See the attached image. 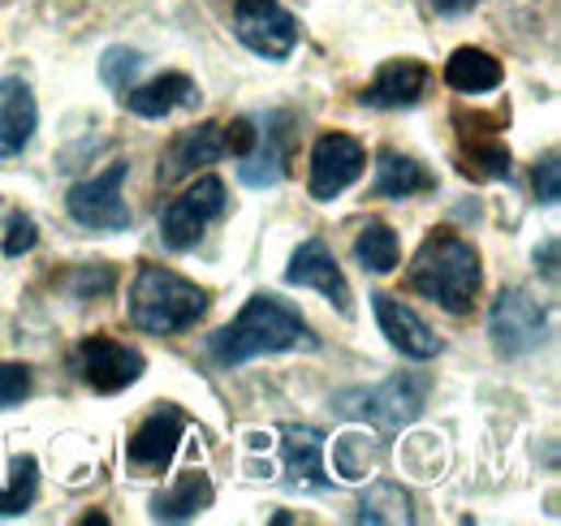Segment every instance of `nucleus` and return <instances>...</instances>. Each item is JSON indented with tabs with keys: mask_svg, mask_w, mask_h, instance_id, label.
<instances>
[{
	"mask_svg": "<svg viewBox=\"0 0 561 526\" xmlns=\"http://www.w3.org/2000/svg\"><path fill=\"white\" fill-rule=\"evenodd\" d=\"M251 142H255V122H251V117H238L233 126H225V147H229L238 160L251 151Z\"/></svg>",
	"mask_w": 561,
	"mask_h": 526,
	"instance_id": "nucleus-32",
	"label": "nucleus"
},
{
	"mask_svg": "<svg viewBox=\"0 0 561 526\" xmlns=\"http://www.w3.org/2000/svg\"><path fill=\"white\" fill-rule=\"evenodd\" d=\"M536 260H545V276L558 281V238H549L545 251H536Z\"/></svg>",
	"mask_w": 561,
	"mask_h": 526,
	"instance_id": "nucleus-33",
	"label": "nucleus"
},
{
	"mask_svg": "<svg viewBox=\"0 0 561 526\" xmlns=\"http://www.w3.org/2000/svg\"><path fill=\"white\" fill-rule=\"evenodd\" d=\"M398 255H402L398 233H393L385 220H367V225H363V233L354 238V260L363 263V272L385 276V272H393V267H398Z\"/></svg>",
	"mask_w": 561,
	"mask_h": 526,
	"instance_id": "nucleus-23",
	"label": "nucleus"
},
{
	"mask_svg": "<svg viewBox=\"0 0 561 526\" xmlns=\"http://www.w3.org/2000/svg\"><path fill=\"white\" fill-rule=\"evenodd\" d=\"M363 169H367V151H363L358 138H351V134H324L311 147V182H307V191H311V198L329 203V198L342 195L346 186H354L363 178Z\"/></svg>",
	"mask_w": 561,
	"mask_h": 526,
	"instance_id": "nucleus-10",
	"label": "nucleus"
},
{
	"mask_svg": "<svg viewBox=\"0 0 561 526\" xmlns=\"http://www.w3.org/2000/svg\"><path fill=\"white\" fill-rule=\"evenodd\" d=\"M432 186L436 182L420 160L398 156V151H380V160H376V195L380 198H411L432 191Z\"/></svg>",
	"mask_w": 561,
	"mask_h": 526,
	"instance_id": "nucleus-21",
	"label": "nucleus"
},
{
	"mask_svg": "<svg viewBox=\"0 0 561 526\" xmlns=\"http://www.w3.org/2000/svg\"><path fill=\"white\" fill-rule=\"evenodd\" d=\"M70 363L73 371H78V380L87 389H95V393H122V389L139 385V376L147 371L139 350H130V345H122L113 336H87V341H78Z\"/></svg>",
	"mask_w": 561,
	"mask_h": 526,
	"instance_id": "nucleus-5",
	"label": "nucleus"
},
{
	"mask_svg": "<svg viewBox=\"0 0 561 526\" xmlns=\"http://www.w3.org/2000/svg\"><path fill=\"white\" fill-rule=\"evenodd\" d=\"M423 401H427V376H393L376 389H354L342 397V410L351 419H367L376 432L393 436L402 427H411L423 414Z\"/></svg>",
	"mask_w": 561,
	"mask_h": 526,
	"instance_id": "nucleus-4",
	"label": "nucleus"
},
{
	"mask_svg": "<svg viewBox=\"0 0 561 526\" xmlns=\"http://www.w3.org/2000/svg\"><path fill=\"white\" fill-rule=\"evenodd\" d=\"M39 492V466L31 454H13L9 458V474H0V518L22 514Z\"/></svg>",
	"mask_w": 561,
	"mask_h": 526,
	"instance_id": "nucleus-24",
	"label": "nucleus"
},
{
	"mask_svg": "<svg viewBox=\"0 0 561 526\" xmlns=\"http://www.w3.org/2000/svg\"><path fill=\"white\" fill-rule=\"evenodd\" d=\"M536 195L545 207H558V195H561V164H558V151H549L545 160H540V169H536Z\"/></svg>",
	"mask_w": 561,
	"mask_h": 526,
	"instance_id": "nucleus-30",
	"label": "nucleus"
},
{
	"mask_svg": "<svg viewBox=\"0 0 561 526\" xmlns=\"http://www.w3.org/2000/svg\"><path fill=\"white\" fill-rule=\"evenodd\" d=\"M191 104H199V87H195L191 73H178V69H169V73L142 82V87H135V91L126 95V108H130L135 117H147V122H160V117H169L173 108H191Z\"/></svg>",
	"mask_w": 561,
	"mask_h": 526,
	"instance_id": "nucleus-18",
	"label": "nucleus"
},
{
	"mask_svg": "<svg viewBox=\"0 0 561 526\" xmlns=\"http://www.w3.org/2000/svg\"><path fill=\"white\" fill-rule=\"evenodd\" d=\"M229 207L225 198V182L220 178H199L186 195H178L164 207V220H160V233H164V247L169 251H191L211 220H220Z\"/></svg>",
	"mask_w": 561,
	"mask_h": 526,
	"instance_id": "nucleus-7",
	"label": "nucleus"
},
{
	"mask_svg": "<svg viewBox=\"0 0 561 526\" xmlns=\"http://www.w3.org/2000/svg\"><path fill=\"white\" fill-rule=\"evenodd\" d=\"M26 393H31V371L22 363H0V410L26 401Z\"/></svg>",
	"mask_w": 561,
	"mask_h": 526,
	"instance_id": "nucleus-29",
	"label": "nucleus"
},
{
	"mask_svg": "<svg viewBox=\"0 0 561 526\" xmlns=\"http://www.w3.org/2000/svg\"><path fill=\"white\" fill-rule=\"evenodd\" d=\"M204 311H208V294L195 281H186V276H178L160 263H142L139 267L135 285H130L135 329L151 332V336H173V332L195 329L204 320Z\"/></svg>",
	"mask_w": 561,
	"mask_h": 526,
	"instance_id": "nucleus-3",
	"label": "nucleus"
},
{
	"mask_svg": "<svg viewBox=\"0 0 561 526\" xmlns=\"http://www.w3.org/2000/svg\"><path fill=\"white\" fill-rule=\"evenodd\" d=\"M208 505H211V479L204 470H191V474H182V479L156 501V518H160V523H191V518H199Z\"/></svg>",
	"mask_w": 561,
	"mask_h": 526,
	"instance_id": "nucleus-22",
	"label": "nucleus"
},
{
	"mask_svg": "<svg viewBox=\"0 0 561 526\" xmlns=\"http://www.w3.org/2000/svg\"><path fill=\"white\" fill-rule=\"evenodd\" d=\"M358 523H411V496L398 488V483H376L363 501H358Z\"/></svg>",
	"mask_w": 561,
	"mask_h": 526,
	"instance_id": "nucleus-25",
	"label": "nucleus"
},
{
	"mask_svg": "<svg viewBox=\"0 0 561 526\" xmlns=\"http://www.w3.org/2000/svg\"><path fill=\"white\" fill-rule=\"evenodd\" d=\"M142 69V53L135 48H108L104 61H100V78L113 87V91H126V82Z\"/></svg>",
	"mask_w": 561,
	"mask_h": 526,
	"instance_id": "nucleus-27",
	"label": "nucleus"
},
{
	"mask_svg": "<svg viewBox=\"0 0 561 526\" xmlns=\"http://www.w3.org/2000/svg\"><path fill=\"white\" fill-rule=\"evenodd\" d=\"M182 436H186V414L178 405H160V410H151L142 419L139 432L130 436V461L142 466V470H164L178 454Z\"/></svg>",
	"mask_w": 561,
	"mask_h": 526,
	"instance_id": "nucleus-14",
	"label": "nucleus"
},
{
	"mask_svg": "<svg viewBox=\"0 0 561 526\" xmlns=\"http://www.w3.org/2000/svg\"><path fill=\"white\" fill-rule=\"evenodd\" d=\"M280 449H285V470L298 488H329V474H324V436L316 427H280Z\"/></svg>",
	"mask_w": 561,
	"mask_h": 526,
	"instance_id": "nucleus-19",
	"label": "nucleus"
},
{
	"mask_svg": "<svg viewBox=\"0 0 561 526\" xmlns=\"http://www.w3.org/2000/svg\"><path fill=\"white\" fill-rule=\"evenodd\" d=\"M467 4H476V0H436L440 13H454V9H467Z\"/></svg>",
	"mask_w": 561,
	"mask_h": 526,
	"instance_id": "nucleus-34",
	"label": "nucleus"
},
{
	"mask_svg": "<svg viewBox=\"0 0 561 526\" xmlns=\"http://www.w3.org/2000/svg\"><path fill=\"white\" fill-rule=\"evenodd\" d=\"M126 160L108 164L100 178L91 182H78L66 198L70 216L82 229H100V233H117V229H130V207L122 198V182H126Z\"/></svg>",
	"mask_w": 561,
	"mask_h": 526,
	"instance_id": "nucleus-9",
	"label": "nucleus"
},
{
	"mask_svg": "<svg viewBox=\"0 0 561 526\" xmlns=\"http://www.w3.org/2000/svg\"><path fill=\"white\" fill-rule=\"evenodd\" d=\"M285 281L289 285H307V289H316V294H324L342 316H351V285H346V276H342V267L333 260V251L320 242V238H307L298 251H294V260L285 267Z\"/></svg>",
	"mask_w": 561,
	"mask_h": 526,
	"instance_id": "nucleus-12",
	"label": "nucleus"
},
{
	"mask_svg": "<svg viewBox=\"0 0 561 526\" xmlns=\"http://www.w3.org/2000/svg\"><path fill=\"white\" fill-rule=\"evenodd\" d=\"M471 164H476V173H484V178H510V151L501 147V142H471ZM467 164V169H471Z\"/></svg>",
	"mask_w": 561,
	"mask_h": 526,
	"instance_id": "nucleus-28",
	"label": "nucleus"
},
{
	"mask_svg": "<svg viewBox=\"0 0 561 526\" xmlns=\"http://www.w3.org/2000/svg\"><path fill=\"white\" fill-rule=\"evenodd\" d=\"M445 82L462 95H480V91H496L501 87V61L484 53V48H458L445 61Z\"/></svg>",
	"mask_w": 561,
	"mask_h": 526,
	"instance_id": "nucleus-20",
	"label": "nucleus"
},
{
	"mask_svg": "<svg viewBox=\"0 0 561 526\" xmlns=\"http://www.w3.org/2000/svg\"><path fill=\"white\" fill-rule=\"evenodd\" d=\"M371 461H376V449H371L363 436H354L351 432V436L333 441V466H337L342 479H367Z\"/></svg>",
	"mask_w": 561,
	"mask_h": 526,
	"instance_id": "nucleus-26",
	"label": "nucleus"
},
{
	"mask_svg": "<svg viewBox=\"0 0 561 526\" xmlns=\"http://www.w3.org/2000/svg\"><path fill=\"white\" fill-rule=\"evenodd\" d=\"M220 156H229L225 126L220 122H204V126H195V130L173 138V147L164 156V169H160V182H178V178H186V173H195L204 164H216Z\"/></svg>",
	"mask_w": 561,
	"mask_h": 526,
	"instance_id": "nucleus-17",
	"label": "nucleus"
},
{
	"mask_svg": "<svg viewBox=\"0 0 561 526\" xmlns=\"http://www.w3.org/2000/svg\"><path fill=\"white\" fill-rule=\"evenodd\" d=\"M371 307H376V324H380V332L389 336L393 350H402L407 358H420V363H427V358L440 354V336L427 329L402 298H393V294H376Z\"/></svg>",
	"mask_w": 561,
	"mask_h": 526,
	"instance_id": "nucleus-13",
	"label": "nucleus"
},
{
	"mask_svg": "<svg viewBox=\"0 0 561 526\" xmlns=\"http://www.w3.org/2000/svg\"><path fill=\"white\" fill-rule=\"evenodd\" d=\"M233 31L264 61H285L298 48V22L285 13L280 0H238L233 4Z\"/></svg>",
	"mask_w": 561,
	"mask_h": 526,
	"instance_id": "nucleus-8",
	"label": "nucleus"
},
{
	"mask_svg": "<svg viewBox=\"0 0 561 526\" xmlns=\"http://www.w3.org/2000/svg\"><path fill=\"white\" fill-rule=\"evenodd\" d=\"M411 289L449 316H467L480 294V255L454 229H432L407 272Z\"/></svg>",
	"mask_w": 561,
	"mask_h": 526,
	"instance_id": "nucleus-2",
	"label": "nucleus"
},
{
	"mask_svg": "<svg viewBox=\"0 0 561 526\" xmlns=\"http://www.w3.org/2000/svg\"><path fill=\"white\" fill-rule=\"evenodd\" d=\"M39 126V104L22 78H0V160L26 151Z\"/></svg>",
	"mask_w": 561,
	"mask_h": 526,
	"instance_id": "nucleus-16",
	"label": "nucleus"
},
{
	"mask_svg": "<svg viewBox=\"0 0 561 526\" xmlns=\"http://www.w3.org/2000/svg\"><path fill=\"white\" fill-rule=\"evenodd\" d=\"M294 345H316L307 320L280 302L277 294H255L233 324H225L220 332H211L208 354L225 367H238V363H251L260 354H280V350H294Z\"/></svg>",
	"mask_w": 561,
	"mask_h": 526,
	"instance_id": "nucleus-1",
	"label": "nucleus"
},
{
	"mask_svg": "<svg viewBox=\"0 0 561 526\" xmlns=\"http://www.w3.org/2000/svg\"><path fill=\"white\" fill-rule=\"evenodd\" d=\"M549 329V311L527 294V289H501L496 302H492L489 332L492 345L501 358H518V354H531Z\"/></svg>",
	"mask_w": 561,
	"mask_h": 526,
	"instance_id": "nucleus-6",
	"label": "nucleus"
},
{
	"mask_svg": "<svg viewBox=\"0 0 561 526\" xmlns=\"http://www.w3.org/2000/svg\"><path fill=\"white\" fill-rule=\"evenodd\" d=\"M427 66L423 61H411V57H402V61H385V66L376 69V78H371V87L358 95L363 104H371V108H411V104H420L423 91H427Z\"/></svg>",
	"mask_w": 561,
	"mask_h": 526,
	"instance_id": "nucleus-15",
	"label": "nucleus"
},
{
	"mask_svg": "<svg viewBox=\"0 0 561 526\" xmlns=\"http://www.w3.org/2000/svg\"><path fill=\"white\" fill-rule=\"evenodd\" d=\"M289 126H294V122H289V113H268V117L260 122L251 151H247V156H242V164H238L242 186L264 191V186H277L280 178H285L289 142H294V130H289Z\"/></svg>",
	"mask_w": 561,
	"mask_h": 526,
	"instance_id": "nucleus-11",
	"label": "nucleus"
},
{
	"mask_svg": "<svg viewBox=\"0 0 561 526\" xmlns=\"http://www.w3.org/2000/svg\"><path fill=\"white\" fill-rule=\"evenodd\" d=\"M35 242H39V233H35V220H31V216H13V225H9V238H4V255H9V260H18V255H26Z\"/></svg>",
	"mask_w": 561,
	"mask_h": 526,
	"instance_id": "nucleus-31",
	"label": "nucleus"
}]
</instances>
